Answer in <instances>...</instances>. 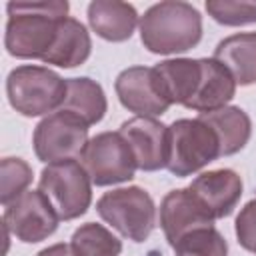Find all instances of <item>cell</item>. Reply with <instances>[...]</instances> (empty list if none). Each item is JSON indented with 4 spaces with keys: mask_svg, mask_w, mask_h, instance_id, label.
Wrapping results in <instances>:
<instances>
[{
    "mask_svg": "<svg viewBox=\"0 0 256 256\" xmlns=\"http://www.w3.org/2000/svg\"><path fill=\"white\" fill-rule=\"evenodd\" d=\"M188 188L198 196V200L214 218H224L232 214V210L240 202L242 178L230 168H220L202 172L192 180Z\"/></svg>",
    "mask_w": 256,
    "mask_h": 256,
    "instance_id": "cell-13",
    "label": "cell"
},
{
    "mask_svg": "<svg viewBox=\"0 0 256 256\" xmlns=\"http://www.w3.org/2000/svg\"><path fill=\"white\" fill-rule=\"evenodd\" d=\"M154 70L160 78V84H162L170 104L186 106L192 100V96L196 94L200 76H202L200 58L198 60H192V58L164 60V62H158L154 66Z\"/></svg>",
    "mask_w": 256,
    "mask_h": 256,
    "instance_id": "cell-18",
    "label": "cell"
},
{
    "mask_svg": "<svg viewBox=\"0 0 256 256\" xmlns=\"http://www.w3.org/2000/svg\"><path fill=\"white\" fill-rule=\"evenodd\" d=\"M36 256H76L70 244H52L44 250H40Z\"/></svg>",
    "mask_w": 256,
    "mask_h": 256,
    "instance_id": "cell-26",
    "label": "cell"
},
{
    "mask_svg": "<svg viewBox=\"0 0 256 256\" xmlns=\"http://www.w3.org/2000/svg\"><path fill=\"white\" fill-rule=\"evenodd\" d=\"M10 106L22 116H42L62 108L68 80L44 66H18L8 74Z\"/></svg>",
    "mask_w": 256,
    "mask_h": 256,
    "instance_id": "cell-3",
    "label": "cell"
},
{
    "mask_svg": "<svg viewBox=\"0 0 256 256\" xmlns=\"http://www.w3.org/2000/svg\"><path fill=\"white\" fill-rule=\"evenodd\" d=\"M4 44L16 58H40L50 52L68 2H10Z\"/></svg>",
    "mask_w": 256,
    "mask_h": 256,
    "instance_id": "cell-1",
    "label": "cell"
},
{
    "mask_svg": "<svg viewBox=\"0 0 256 256\" xmlns=\"http://www.w3.org/2000/svg\"><path fill=\"white\" fill-rule=\"evenodd\" d=\"M80 162L96 186L128 182L138 168L134 154L120 132H100L90 138Z\"/></svg>",
    "mask_w": 256,
    "mask_h": 256,
    "instance_id": "cell-7",
    "label": "cell"
},
{
    "mask_svg": "<svg viewBox=\"0 0 256 256\" xmlns=\"http://www.w3.org/2000/svg\"><path fill=\"white\" fill-rule=\"evenodd\" d=\"M198 118L214 130L220 142V156H230L242 150L252 132L248 114L238 106H224L212 112H202Z\"/></svg>",
    "mask_w": 256,
    "mask_h": 256,
    "instance_id": "cell-19",
    "label": "cell"
},
{
    "mask_svg": "<svg viewBox=\"0 0 256 256\" xmlns=\"http://www.w3.org/2000/svg\"><path fill=\"white\" fill-rule=\"evenodd\" d=\"M236 238L242 248L256 254V198L240 210L236 218Z\"/></svg>",
    "mask_w": 256,
    "mask_h": 256,
    "instance_id": "cell-25",
    "label": "cell"
},
{
    "mask_svg": "<svg viewBox=\"0 0 256 256\" xmlns=\"http://www.w3.org/2000/svg\"><path fill=\"white\" fill-rule=\"evenodd\" d=\"M220 156L214 130L200 118H180L168 126V162L174 176H190Z\"/></svg>",
    "mask_w": 256,
    "mask_h": 256,
    "instance_id": "cell-4",
    "label": "cell"
},
{
    "mask_svg": "<svg viewBox=\"0 0 256 256\" xmlns=\"http://www.w3.org/2000/svg\"><path fill=\"white\" fill-rule=\"evenodd\" d=\"M200 64H202V76H200L196 94L186 104V108L196 110L200 114L224 108L236 92V80L232 78L230 70L222 62H218L214 56L200 58Z\"/></svg>",
    "mask_w": 256,
    "mask_h": 256,
    "instance_id": "cell-14",
    "label": "cell"
},
{
    "mask_svg": "<svg viewBox=\"0 0 256 256\" xmlns=\"http://www.w3.org/2000/svg\"><path fill=\"white\" fill-rule=\"evenodd\" d=\"M88 22L92 30L110 42H124L132 36L138 14L136 8L120 0H94L88 6Z\"/></svg>",
    "mask_w": 256,
    "mask_h": 256,
    "instance_id": "cell-15",
    "label": "cell"
},
{
    "mask_svg": "<svg viewBox=\"0 0 256 256\" xmlns=\"http://www.w3.org/2000/svg\"><path fill=\"white\" fill-rule=\"evenodd\" d=\"M214 58L222 62L236 84L248 86L256 82V32L232 34L218 42Z\"/></svg>",
    "mask_w": 256,
    "mask_h": 256,
    "instance_id": "cell-17",
    "label": "cell"
},
{
    "mask_svg": "<svg viewBox=\"0 0 256 256\" xmlns=\"http://www.w3.org/2000/svg\"><path fill=\"white\" fill-rule=\"evenodd\" d=\"M34 152L42 162L78 160L88 144V124L66 110L48 114L34 130Z\"/></svg>",
    "mask_w": 256,
    "mask_h": 256,
    "instance_id": "cell-8",
    "label": "cell"
},
{
    "mask_svg": "<svg viewBox=\"0 0 256 256\" xmlns=\"http://www.w3.org/2000/svg\"><path fill=\"white\" fill-rule=\"evenodd\" d=\"M70 246L76 256H118L122 252V242L96 222H86L76 228Z\"/></svg>",
    "mask_w": 256,
    "mask_h": 256,
    "instance_id": "cell-21",
    "label": "cell"
},
{
    "mask_svg": "<svg viewBox=\"0 0 256 256\" xmlns=\"http://www.w3.org/2000/svg\"><path fill=\"white\" fill-rule=\"evenodd\" d=\"M206 12L224 26H244L256 22V2H232V0H210Z\"/></svg>",
    "mask_w": 256,
    "mask_h": 256,
    "instance_id": "cell-24",
    "label": "cell"
},
{
    "mask_svg": "<svg viewBox=\"0 0 256 256\" xmlns=\"http://www.w3.org/2000/svg\"><path fill=\"white\" fill-rule=\"evenodd\" d=\"M90 50H92V42L84 24L78 22L76 18L66 16L60 20L56 40L42 62L60 68H74L88 60Z\"/></svg>",
    "mask_w": 256,
    "mask_h": 256,
    "instance_id": "cell-16",
    "label": "cell"
},
{
    "mask_svg": "<svg viewBox=\"0 0 256 256\" xmlns=\"http://www.w3.org/2000/svg\"><path fill=\"white\" fill-rule=\"evenodd\" d=\"M176 256H228V244L214 226L196 228L172 244Z\"/></svg>",
    "mask_w": 256,
    "mask_h": 256,
    "instance_id": "cell-22",
    "label": "cell"
},
{
    "mask_svg": "<svg viewBox=\"0 0 256 256\" xmlns=\"http://www.w3.org/2000/svg\"><path fill=\"white\" fill-rule=\"evenodd\" d=\"M214 220L216 218L190 188L168 192L160 204V226L170 246L196 228L214 226Z\"/></svg>",
    "mask_w": 256,
    "mask_h": 256,
    "instance_id": "cell-12",
    "label": "cell"
},
{
    "mask_svg": "<svg viewBox=\"0 0 256 256\" xmlns=\"http://www.w3.org/2000/svg\"><path fill=\"white\" fill-rule=\"evenodd\" d=\"M106 108L108 102L98 82L90 78H68V92L60 110L72 112L82 122L92 126L104 118Z\"/></svg>",
    "mask_w": 256,
    "mask_h": 256,
    "instance_id": "cell-20",
    "label": "cell"
},
{
    "mask_svg": "<svg viewBox=\"0 0 256 256\" xmlns=\"http://www.w3.org/2000/svg\"><path fill=\"white\" fill-rule=\"evenodd\" d=\"M202 38V16L178 0L158 2L140 18V40L154 54H178L194 48Z\"/></svg>",
    "mask_w": 256,
    "mask_h": 256,
    "instance_id": "cell-2",
    "label": "cell"
},
{
    "mask_svg": "<svg viewBox=\"0 0 256 256\" xmlns=\"http://www.w3.org/2000/svg\"><path fill=\"white\" fill-rule=\"evenodd\" d=\"M58 220L60 218L40 190H26L4 206V226L14 238L28 244L54 234Z\"/></svg>",
    "mask_w": 256,
    "mask_h": 256,
    "instance_id": "cell-9",
    "label": "cell"
},
{
    "mask_svg": "<svg viewBox=\"0 0 256 256\" xmlns=\"http://www.w3.org/2000/svg\"><path fill=\"white\" fill-rule=\"evenodd\" d=\"M116 94L120 104L136 116L152 118L164 114L172 106L156 70L148 66H132L122 70L116 78Z\"/></svg>",
    "mask_w": 256,
    "mask_h": 256,
    "instance_id": "cell-10",
    "label": "cell"
},
{
    "mask_svg": "<svg viewBox=\"0 0 256 256\" xmlns=\"http://www.w3.org/2000/svg\"><path fill=\"white\" fill-rule=\"evenodd\" d=\"M2 172V188H0V202L6 206L14 198L26 192L28 184L32 182V168L22 158H2L0 162Z\"/></svg>",
    "mask_w": 256,
    "mask_h": 256,
    "instance_id": "cell-23",
    "label": "cell"
},
{
    "mask_svg": "<svg viewBox=\"0 0 256 256\" xmlns=\"http://www.w3.org/2000/svg\"><path fill=\"white\" fill-rule=\"evenodd\" d=\"M128 142L136 166L144 172L166 168L168 162V126L156 118L136 116L126 120L118 130Z\"/></svg>",
    "mask_w": 256,
    "mask_h": 256,
    "instance_id": "cell-11",
    "label": "cell"
},
{
    "mask_svg": "<svg viewBox=\"0 0 256 256\" xmlns=\"http://www.w3.org/2000/svg\"><path fill=\"white\" fill-rule=\"evenodd\" d=\"M96 210L104 222L132 242H144L156 224L154 200L138 186L106 192L96 202Z\"/></svg>",
    "mask_w": 256,
    "mask_h": 256,
    "instance_id": "cell-6",
    "label": "cell"
},
{
    "mask_svg": "<svg viewBox=\"0 0 256 256\" xmlns=\"http://www.w3.org/2000/svg\"><path fill=\"white\" fill-rule=\"evenodd\" d=\"M92 180L78 160H60L48 164L38 182V190L54 208L60 220L82 216L92 200Z\"/></svg>",
    "mask_w": 256,
    "mask_h": 256,
    "instance_id": "cell-5",
    "label": "cell"
}]
</instances>
